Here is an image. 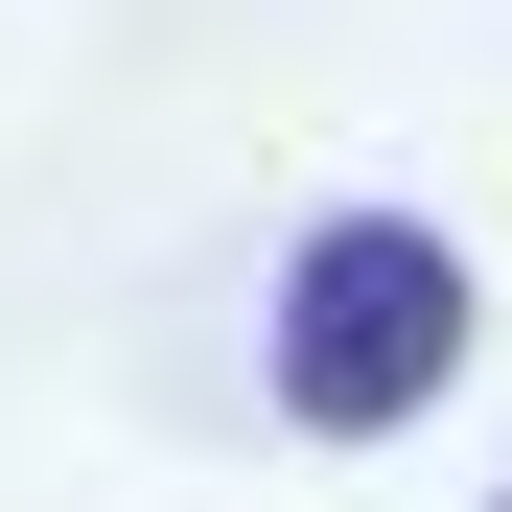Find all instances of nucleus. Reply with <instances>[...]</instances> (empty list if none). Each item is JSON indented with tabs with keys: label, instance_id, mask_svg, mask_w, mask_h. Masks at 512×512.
Instances as JSON below:
<instances>
[{
	"label": "nucleus",
	"instance_id": "obj_1",
	"mask_svg": "<svg viewBox=\"0 0 512 512\" xmlns=\"http://www.w3.org/2000/svg\"><path fill=\"white\" fill-rule=\"evenodd\" d=\"M443 373H466V256L419 210L303 233V280H280V419H303V443H396Z\"/></svg>",
	"mask_w": 512,
	"mask_h": 512
}]
</instances>
